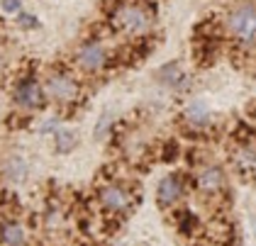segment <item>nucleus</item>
Instances as JSON below:
<instances>
[{"instance_id": "obj_1", "label": "nucleus", "mask_w": 256, "mask_h": 246, "mask_svg": "<svg viewBox=\"0 0 256 246\" xmlns=\"http://www.w3.org/2000/svg\"><path fill=\"white\" fill-rule=\"evenodd\" d=\"M112 34L124 39H144L156 27V10L149 0H115L108 10Z\"/></svg>"}, {"instance_id": "obj_2", "label": "nucleus", "mask_w": 256, "mask_h": 246, "mask_svg": "<svg viewBox=\"0 0 256 246\" xmlns=\"http://www.w3.org/2000/svg\"><path fill=\"white\" fill-rule=\"evenodd\" d=\"M71 64L80 76H100L112 64V46L98 34H90L74 46Z\"/></svg>"}, {"instance_id": "obj_3", "label": "nucleus", "mask_w": 256, "mask_h": 246, "mask_svg": "<svg viewBox=\"0 0 256 246\" xmlns=\"http://www.w3.org/2000/svg\"><path fill=\"white\" fill-rule=\"evenodd\" d=\"M42 88L49 102L54 105H76L80 100V80L68 68L61 66H52L44 78H42Z\"/></svg>"}, {"instance_id": "obj_4", "label": "nucleus", "mask_w": 256, "mask_h": 246, "mask_svg": "<svg viewBox=\"0 0 256 246\" xmlns=\"http://www.w3.org/2000/svg\"><path fill=\"white\" fill-rule=\"evenodd\" d=\"M227 37L242 44V46H252L256 44V2L254 0H244L234 5L222 22Z\"/></svg>"}, {"instance_id": "obj_5", "label": "nucleus", "mask_w": 256, "mask_h": 246, "mask_svg": "<svg viewBox=\"0 0 256 246\" xmlns=\"http://www.w3.org/2000/svg\"><path fill=\"white\" fill-rule=\"evenodd\" d=\"M98 202L100 208L105 212H110V214H127L132 210V205H134V198L120 183H105L98 190Z\"/></svg>"}, {"instance_id": "obj_6", "label": "nucleus", "mask_w": 256, "mask_h": 246, "mask_svg": "<svg viewBox=\"0 0 256 246\" xmlns=\"http://www.w3.org/2000/svg\"><path fill=\"white\" fill-rule=\"evenodd\" d=\"M196 188L200 190L202 195H208V198L220 195L222 190L227 188V176H224V168H222L220 164H212V161H208V164L198 166V170H196Z\"/></svg>"}, {"instance_id": "obj_7", "label": "nucleus", "mask_w": 256, "mask_h": 246, "mask_svg": "<svg viewBox=\"0 0 256 246\" xmlns=\"http://www.w3.org/2000/svg\"><path fill=\"white\" fill-rule=\"evenodd\" d=\"M12 98H15V105L22 108V110H27V112L40 110L42 102L46 100L44 88H42V80H37L32 74H27V76L15 86V95H12Z\"/></svg>"}, {"instance_id": "obj_8", "label": "nucleus", "mask_w": 256, "mask_h": 246, "mask_svg": "<svg viewBox=\"0 0 256 246\" xmlns=\"http://www.w3.org/2000/svg\"><path fill=\"white\" fill-rule=\"evenodd\" d=\"M183 195H186V183H183V178L176 176V173H171V176H164L161 180H158L156 186V202L158 208H176L178 202L183 200Z\"/></svg>"}, {"instance_id": "obj_9", "label": "nucleus", "mask_w": 256, "mask_h": 246, "mask_svg": "<svg viewBox=\"0 0 256 246\" xmlns=\"http://www.w3.org/2000/svg\"><path fill=\"white\" fill-rule=\"evenodd\" d=\"M183 122L193 130H205L212 122V110L202 102V100H193L190 105H186L183 110Z\"/></svg>"}, {"instance_id": "obj_10", "label": "nucleus", "mask_w": 256, "mask_h": 246, "mask_svg": "<svg viewBox=\"0 0 256 246\" xmlns=\"http://www.w3.org/2000/svg\"><path fill=\"white\" fill-rule=\"evenodd\" d=\"M232 164L242 176H256V146L239 144L232 152Z\"/></svg>"}, {"instance_id": "obj_11", "label": "nucleus", "mask_w": 256, "mask_h": 246, "mask_svg": "<svg viewBox=\"0 0 256 246\" xmlns=\"http://www.w3.org/2000/svg\"><path fill=\"white\" fill-rule=\"evenodd\" d=\"M156 80L164 86V88L176 90V88H180V83L186 80V74L180 71L178 64H166V66H161L156 71Z\"/></svg>"}, {"instance_id": "obj_12", "label": "nucleus", "mask_w": 256, "mask_h": 246, "mask_svg": "<svg viewBox=\"0 0 256 246\" xmlns=\"http://www.w3.org/2000/svg\"><path fill=\"white\" fill-rule=\"evenodd\" d=\"M24 239H27V234H24L20 222L10 220V222H5L0 227V242H2V246H24Z\"/></svg>"}, {"instance_id": "obj_13", "label": "nucleus", "mask_w": 256, "mask_h": 246, "mask_svg": "<svg viewBox=\"0 0 256 246\" xmlns=\"http://www.w3.org/2000/svg\"><path fill=\"white\" fill-rule=\"evenodd\" d=\"M54 136H56V149L59 152H71L76 144H78V136L71 132V130H54Z\"/></svg>"}, {"instance_id": "obj_14", "label": "nucleus", "mask_w": 256, "mask_h": 246, "mask_svg": "<svg viewBox=\"0 0 256 246\" xmlns=\"http://www.w3.org/2000/svg\"><path fill=\"white\" fill-rule=\"evenodd\" d=\"M8 170L12 173V178H15V180H20V178L27 176V166H24V161H22V158H12V161L8 164Z\"/></svg>"}, {"instance_id": "obj_15", "label": "nucleus", "mask_w": 256, "mask_h": 246, "mask_svg": "<svg viewBox=\"0 0 256 246\" xmlns=\"http://www.w3.org/2000/svg\"><path fill=\"white\" fill-rule=\"evenodd\" d=\"M110 122H112V114H110V112L102 114V117H100V122H98V127H96V134H93V136H96V139H102V136L108 134V130H110Z\"/></svg>"}, {"instance_id": "obj_16", "label": "nucleus", "mask_w": 256, "mask_h": 246, "mask_svg": "<svg viewBox=\"0 0 256 246\" xmlns=\"http://www.w3.org/2000/svg\"><path fill=\"white\" fill-rule=\"evenodd\" d=\"M2 8L8 12H20V0H2Z\"/></svg>"}]
</instances>
